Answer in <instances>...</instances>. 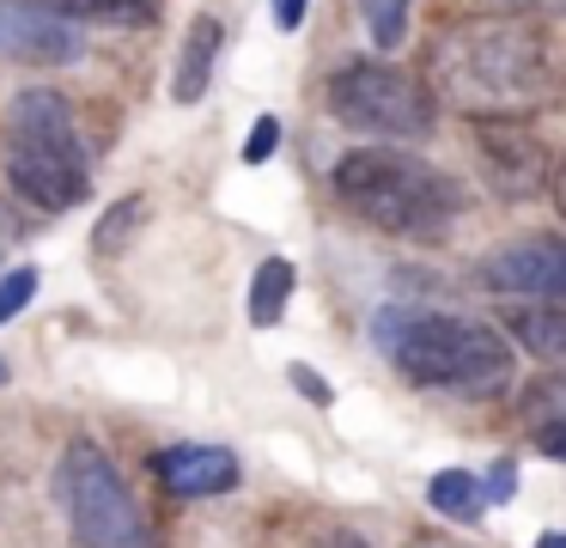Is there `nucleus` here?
I'll use <instances>...</instances> for the list:
<instances>
[{
	"mask_svg": "<svg viewBox=\"0 0 566 548\" xmlns=\"http://www.w3.org/2000/svg\"><path fill=\"white\" fill-rule=\"evenodd\" d=\"M43 7L62 12L67 24H111V31L153 24V0H43Z\"/></svg>",
	"mask_w": 566,
	"mask_h": 548,
	"instance_id": "2eb2a0df",
	"label": "nucleus"
},
{
	"mask_svg": "<svg viewBox=\"0 0 566 548\" xmlns=\"http://www.w3.org/2000/svg\"><path fill=\"white\" fill-rule=\"evenodd\" d=\"M536 548H566V530H542V536H536Z\"/></svg>",
	"mask_w": 566,
	"mask_h": 548,
	"instance_id": "393cba45",
	"label": "nucleus"
},
{
	"mask_svg": "<svg viewBox=\"0 0 566 548\" xmlns=\"http://www.w3.org/2000/svg\"><path fill=\"white\" fill-rule=\"evenodd\" d=\"M305 7L311 0H274V24H281V31H298V24H305Z\"/></svg>",
	"mask_w": 566,
	"mask_h": 548,
	"instance_id": "5701e85b",
	"label": "nucleus"
},
{
	"mask_svg": "<svg viewBox=\"0 0 566 548\" xmlns=\"http://www.w3.org/2000/svg\"><path fill=\"white\" fill-rule=\"evenodd\" d=\"M335 201L366 226L415 244H439L463 214L457 177H444L439 165L415 153H396V146H354L335 165Z\"/></svg>",
	"mask_w": 566,
	"mask_h": 548,
	"instance_id": "7ed1b4c3",
	"label": "nucleus"
},
{
	"mask_svg": "<svg viewBox=\"0 0 566 548\" xmlns=\"http://www.w3.org/2000/svg\"><path fill=\"white\" fill-rule=\"evenodd\" d=\"M548 195H554V207H560V219H566V153L554 158V183H548Z\"/></svg>",
	"mask_w": 566,
	"mask_h": 548,
	"instance_id": "b1692460",
	"label": "nucleus"
},
{
	"mask_svg": "<svg viewBox=\"0 0 566 548\" xmlns=\"http://www.w3.org/2000/svg\"><path fill=\"white\" fill-rule=\"evenodd\" d=\"M408 7H415V0H359L371 43H378V49H402L408 43Z\"/></svg>",
	"mask_w": 566,
	"mask_h": 548,
	"instance_id": "f3484780",
	"label": "nucleus"
},
{
	"mask_svg": "<svg viewBox=\"0 0 566 548\" xmlns=\"http://www.w3.org/2000/svg\"><path fill=\"white\" fill-rule=\"evenodd\" d=\"M293 287H298V268L286 262V256H269V262L256 268V280H250V323H256V329H274V323H281Z\"/></svg>",
	"mask_w": 566,
	"mask_h": 548,
	"instance_id": "4468645a",
	"label": "nucleus"
},
{
	"mask_svg": "<svg viewBox=\"0 0 566 548\" xmlns=\"http://www.w3.org/2000/svg\"><path fill=\"white\" fill-rule=\"evenodd\" d=\"M481 287L493 292H517V299H554L566 304V238H517L481 262Z\"/></svg>",
	"mask_w": 566,
	"mask_h": 548,
	"instance_id": "1a4fd4ad",
	"label": "nucleus"
},
{
	"mask_svg": "<svg viewBox=\"0 0 566 548\" xmlns=\"http://www.w3.org/2000/svg\"><path fill=\"white\" fill-rule=\"evenodd\" d=\"M378 348L408 384L427 390H463V396H493L512 384V335L481 317H444V311H390L371 323Z\"/></svg>",
	"mask_w": 566,
	"mask_h": 548,
	"instance_id": "f03ea898",
	"label": "nucleus"
},
{
	"mask_svg": "<svg viewBox=\"0 0 566 548\" xmlns=\"http://www.w3.org/2000/svg\"><path fill=\"white\" fill-rule=\"evenodd\" d=\"M31 299H38V268H25V262L7 268V275H0V323H13Z\"/></svg>",
	"mask_w": 566,
	"mask_h": 548,
	"instance_id": "a211bd4d",
	"label": "nucleus"
},
{
	"mask_svg": "<svg viewBox=\"0 0 566 548\" xmlns=\"http://www.w3.org/2000/svg\"><path fill=\"white\" fill-rule=\"evenodd\" d=\"M505 335L530 360H566V304H554V299L517 304V311H505Z\"/></svg>",
	"mask_w": 566,
	"mask_h": 548,
	"instance_id": "f8f14e48",
	"label": "nucleus"
},
{
	"mask_svg": "<svg viewBox=\"0 0 566 548\" xmlns=\"http://www.w3.org/2000/svg\"><path fill=\"white\" fill-rule=\"evenodd\" d=\"M86 55L80 24L50 12L43 0H0V61L19 68H62V61Z\"/></svg>",
	"mask_w": 566,
	"mask_h": 548,
	"instance_id": "6e6552de",
	"label": "nucleus"
},
{
	"mask_svg": "<svg viewBox=\"0 0 566 548\" xmlns=\"http://www.w3.org/2000/svg\"><path fill=\"white\" fill-rule=\"evenodd\" d=\"M481 494H488V506H505V499L517 494V463H512V457H500V463H493V469H488V482H481Z\"/></svg>",
	"mask_w": 566,
	"mask_h": 548,
	"instance_id": "aec40b11",
	"label": "nucleus"
},
{
	"mask_svg": "<svg viewBox=\"0 0 566 548\" xmlns=\"http://www.w3.org/2000/svg\"><path fill=\"white\" fill-rule=\"evenodd\" d=\"M427 506L439 511V518H451V524H481L488 518V494H481V482L469 469H439L432 475Z\"/></svg>",
	"mask_w": 566,
	"mask_h": 548,
	"instance_id": "ddd939ff",
	"label": "nucleus"
},
{
	"mask_svg": "<svg viewBox=\"0 0 566 548\" xmlns=\"http://www.w3.org/2000/svg\"><path fill=\"white\" fill-rule=\"evenodd\" d=\"M55 499L67 511V530L80 548H140L147 542V518H140L135 494H128L123 469L98 438H67L62 463H55Z\"/></svg>",
	"mask_w": 566,
	"mask_h": 548,
	"instance_id": "39448f33",
	"label": "nucleus"
},
{
	"mask_svg": "<svg viewBox=\"0 0 566 548\" xmlns=\"http://www.w3.org/2000/svg\"><path fill=\"white\" fill-rule=\"evenodd\" d=\"M153 475L171 499H213V494H232L244 469L226 445H165L153 457Z\"/></svg>",
	"mask_w": 566,
	"mask_h": 548,
	"instance_id": "9d476101",
	"label": "nucleus"
},
{
	"mask_svg": "<svg viewBox=\"0 0 566 548\" xmlns=\"http://www.w3.org/2000/svg\"><path fill=\"white\" fill-rule=\"evenodd\" d=\"M329 116L371 141H427L439 128V97L420 73L390 61H347L329 80Z\"/></svg>",
	"mask_w": 566,
	"mask_h": 548,
	"instance_id": "423d86ee",
	"label": "nucleus"
},
{
	"mask_svg": "<svg viewBox=\"0 0 566 548\" xmlns=\"http://www.w3.org/2000/svg\"><path fill=\"white\" fill-rule=\"evenodd\" d=\"M530 438H536L542 457L566 463V421H536V426H530Z\"/></svg>",
	"mask_w": 566,
	"mask_h": 548,
	"instance_id": "412c9836",
	"label": "nucleus"
},
{
	"mask_svg": "<svg viewBox=\"0 0 566 548\" xmlns=\"http://www.w3.org/2000/svg\"><path fill=\"white\" fill-rule=\"evenodd\" d=\"M469 134H475L481 177H488L505 201H524V195H536L554 183V158H548V146L536 141L530 122L493 116V122H469Z\"/></svg>",
	"mask_w": 566,
	"mask_h": 548,
	"instance_id": "0eeeda50",
	"label": "nucleus"
},
{
	"mask_svg": "<svg viewBox=\"0 0 566 548\" xmlns=\"http://www.w3.org/2000/svg\"><path fill=\"white\" fill-rule=\"evenodd\" d=\"M286 378H293V390H298V396H311V402H317V409H329V402H335L329 378H317V372H311V365H293V372H286Z\"/></svg>",
	"mask_w": 566,
	"mask_h": 548,
	"instance_id": "4be33fe9",
	"label": "nucleus"
},
{
	"mask_svg": "<svg viewBox=\"0 0 566 548\" xmlns=\"http://www.w3.org/2000/svg\"><path fill=\"white\" fill-rule=\"evenodd\" d=\"M274 146H281V116H256V128L244 141V165H269Z\"/></svg>",
	"mask_w": 566,
	"mask_h": 548,
	"instance_id": "6ab92c4d",
	"label": "nucleus"
},
{
	"mask_svg": "<svg viewBox=\"0 0 566 548\" xmlns=\"http://www.w3.org/2000/svg\"><path fill=\"white\" fill-rule=\"evenodd\" d=\"M0 165H7V183L43 214L80 207L92 195V165H86L74 104L62 92H50V85L13 92L7 128H0Z\"/></svg>",
	"mask_w": 566,
	"mask_h": 548,
	"instance_id": "20e7f679",
	"label": "nucleus"
},
{
	"mask_svg": "<svg viewBox=\"0 0 566 548\" xmlns=\"http://www.w3.org/2000/svg\"><path fill=\"white\" fill-rule=\"evenodd\" d=\"M226 31L213 12H196V24L184 31V49H177V73H171V97L177 104H201L213 85V68H220Z\"/></svg>",
	"mask_w": 566,
	"mask_h": 548,
	"instance_id": "9b49d317",
	"label": "nucleus"
},
{
	"mask_svg": "<svg viewBox=\"0 0 566 548\" xmlns=\"http://www.w3.org/2000/svg\"><path fill=\"white\" fill-rule=\"evenodd\" d=\"M0 378H7V365H0Z\"/></svg>",
	"mask_w": 566,
	"mask_h": 548,
	"instance_id": "bb28decb",
	"label": "nucleus"
},
{
	"mask_svg": "<svg viewBox=\"0 0 566 548\" xmlns=\"http://www.w3.org/2000/svg\"><path fill=\"white\" fill-rule=\"evenodd\" d=\"M432 97L463 110L469 122H530L560 97V68L548 55V37L530 19L488 12V19H451L427 43Z\"/></svg>",
	"mask_w": 566,
	"mask_h": 548,
	"instance_id": "f257e3e1",
	"label": "nucleus"
},
{
	"mask_svg": "<svg viewBox=\"0 0 566 548\" xmlns=\"http://www.w3.org/2000/svg\"><path fill=\"white\" fill-rule=\"evenodd\" d=\"M323 548H366L359 536H335V542H323Z\"/></svg>",
	"mask_w": 566,
	"mask_h": 548,
	"instance_id": "a878e982",
	"label": "nucleus"
},
{
	"mask_svg": "<svg viewBox=\"0 0 566 548\" xmlns=\"http://www.w3.org/2000/svg\"><path fill=\"white\" fill-rule=\"evenodd\" d=\"M147 214H153L147 195H123V201H111V214H98V226H92V256H123L128 238L147 226Z\"/></svg>",
	"mask_w": 566,
	"mask_h": 548,
	"instance_id": "dca6fc26",
	"label": "nucleus"
}]
</instances>
